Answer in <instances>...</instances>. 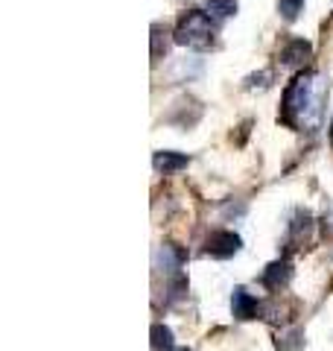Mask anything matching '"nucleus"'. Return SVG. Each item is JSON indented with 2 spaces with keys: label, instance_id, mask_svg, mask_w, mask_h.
<instances>
[{
  "label": "nucleus",
  "instance_id": "f03ea898",
  "mask_svg": "<svg viewBox=\"0 0 333 351\" xmlns=\"http://www.w3.org/2000/svg\"><path fill=\"white\" fill-rule=\"evenodd\" d=\"M217 36V27H214V18L202 9H190L184 12L179 27L173 32V41L175 44H184V47H193V50H208L214 44Z\"/></svg>",
  "mask_w": 333,
  "mask_h": 351
},
{
  "label": "nucleus",
  "instance_id": "ddd939ff",
  "mask_svg": "<svg viewBox=\"0 0 333 351\" xmlns=\"http://www.w3.org/2000/svg\"><path fill=\"white\" fill-rule=\"evenodd\" d=\"M301 6H304V0H281V3H278V9H281V15L286 21H295L298 12H301Z\"/></svg>",
  "mask_w": 333,
  "mask_h": 351
},
{
  "label": "nucleus",
  "instance_id": "20e7f679",
  "mask_svg": "<svg viewBox=\"0 0 333 351\" xmlns=\"http://www.w3.org/2000/svg\"><path fill=\"white\" fill-rule=\"evenodd\" d=\"M243 246V240L240 234L234 232H214L208 237V243H205V255L210 258H231V255H237Z\"/></svg>",
  "mask_w": 333,
  "mask_h": 351
},
{
  "label": "nucleus",
  "instance_id": "39448f33",
  "mask_svg": "<svg viewBox=\"0 0 333 351\" xmlns=\"http://www.w3.org/2000/svg\"><path fill=\"white\" fill-rule=\"evenodd\" d=\"M313 217H310V211H295L293 217V223H290V234H286V246L290 249H298V246H304L310 234H313Z\"/></svg>",
  "mask_w": 333,
  "mask_h": 351
},
{
  "label": "nucleus",
  "instance_id": "dca6fc26",
  "mask_svg": "<svg viewBox=\"0 0 333 351\" xmlns=\"http://www.w3.org/2000/svg\"><path fill=\"white\" fill-rule=\"evenodd\" d=\"M164 351H190V348H164Z\"/></svg>",
  "mask_w": 333,
  "mask_h": 351
},
{
  "label": "nucleus",
  "instance_id": "9b49d317",
  "mask_svg": "<svg viewBox=\"0 0 333 351\" xmlns=\"http://www.w3.org/2000/svg\"><path fill=\"white\" fill-rule=\"evenodd\" d=\"M170 32L161 29V24L152 27V59H161V53H166V44H170Z\"/></svg>",
  "mask_w": 333,
  "mask_h": 351
},
{
  "label": "nucleus",
  "instance_id": "f3484780",
  "mask_svg": "<svg viewBox=\"0 0 333 351\" xmlns=\"http://www.w3.org/2000/svg\"><path fill=\"white\" fill-rule=\"evenodd\" d=\"M330 138H333V129H330Z\"/></svg>",
  "mask_w": 333,
  "mask_h": 351
},
{
  "label": "nucleus",
  "instance_id": "423d86ee",
  "mask_svg": "<svg viewBox=\"0 0 333 351\" xmlns=\"http://www.w3.org/2000/svg\"><path fill=\"white\" fill-rule=\"evenodd\" d=\"M231 311H234L237 319H258L260 304L246 287H234V295H231Z\"/></svg>",
  "mask_w": 333,
  "mask_h": 351
},
{
  "label": "nucleus",
  "instance_id": "9d476101",
  "mask_svg": "<svg viewBox=\"0 0 333 351\" xmlns=\"http://www.w3.org/2000/svg\"><path fill=\"white\" fill-rule=\"evenodd\" d=\"M237 12V0H208V15L214 21H225Z\"/></svg>",
  "mask_w": 333,
  "mask_h": 351
},
{
  "label": "nucleus",
  "instance_id": "7ed1b4c3",
  "mask_svg": "<svg viewBox=\"0 0 333 351\" xmlns=\"http://www.w3.org/2000/svg\"><path fill=\"white\" fill-rule=\"evenodd\" d=\"M184 263H187V252L173 246V243H164V246H158V252H155V269L164 272L166 278L182 276Z\"/></svg>",
  "mask_w": 333,
  "mask_h": 351
},
{
  "label": "nucleus",
  "instance_id": "2eb2a0df",
  "mask_svg": "<svg viewBox=\"0 0 333 351\" xmlns=\"http://www.w3.org/2000/svg\"><path fill=\"white\" fill-rule=\"evenodd\" d=\"M298 346H301V334H298V331L286 334L284 339H278V351H293V348H298Z\"/></svg>",
  "mask_w": 333,
  "mask_h": 351
},
{
  "label": "nucleus",
  "instance_id": "f8f14e48",
  "mask_svg": "<svg viewBox=\"0 0 333 351\" xmlns=\"http://www.w3.org/2000/svg\"><path fill=\"white\" fill-rule=\"evenodd\" d=\"M152 348H173V331L164 325H152Z\"/></svg>",
  "mask_w": 333,
  "mask_h": 351
},
{
  "label": "nucleus",
  "instance_id": "4468645a",
  "mask_svg": "<svg viewBox=\"0 0 333 351\" xmlns=\"http://www.w3.org/2000/svg\"><path fill=\"white\" fill-rule=\"evenodd\" d=\"M269 80H272L269 71L254 73V76H249V80H246V88H249V91H254V88H269Z\"/></svg>",
  "mask_w": 333,
  "mask_h": 351
},
{
  "label": "nucleus",
  "instance_id": "1a4fd4ad",
  "mask_svg": "<svg viewBox=\"0 0 333 351\" xmlns=\"http://www.w3.org/2000/svg\"><path fill=\"white\" fill-rule=\"evenodd\" d=\"M187 164H190V158H187L184 152H155V170L164 173V176L182 170Z\"/></svg>",
  "mask_w": 333,
  "mask_h": 351
},
{
  "label": "nucleus",
  "instance_id": "0eeeda50",
  "mask_svg": "<svg viewBox=\"0 0 333 351\" xmlns=\"http://www.w3.org/2000/svg\"><path fill=\"white\" fill-rule=\"evenodd\" d=\"M290 278H293L290 261H275V263H269V267L263 269L260 284H263V287H269V290H281V287L290 284Z\"/></svg>",
  "mask_w": 333,
  "mask_h": 351
},
{
  "label": "nucleus",
  "instance_id": "f257e3e1",
  "mask_svg": "<svg viewBox=\"0 0 333 351\" xmlns=\"http://www.w3.org/2000/svg\"><path fill=\"white\" fill-rule=\"evenodd\" d=\"M325 103H328V80L316 71H304L286 85L281 120L290 129L316 132L321 126V117H325Z\"/></svg>",
  "mask_w": 333,
  "mask_h": 351
},
{
  "label": "nucleus",
  "instance_id": "6e6552de",
  "mask_svg": "<svg viewBox=\"0 0 333 351\" xmlns=\"http://www.w3.org/2000/svg\"><path fill=\"white\" fill-rule=\"evenodd\" d=\"M310 53H313L310 41H304V38H293V41L281 50V64H284V68H298V64H304V62L310 59Z\"/></svg>",
  "mask_w": 333,
  "mask_h": 351
}]
</instances>
